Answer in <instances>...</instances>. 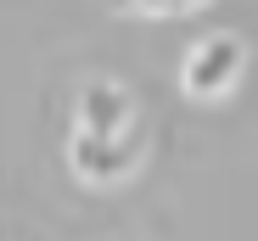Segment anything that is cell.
<instances>
[{"instance_id": "277c9868", "label": "cell", "mask_w": 258, "mask_h": 241, "mask_svg": "<svg viewBox=\"0 0 258 241\" xmlns=\"http://www.w3.org/2000/svg\"><path fill=\"white\" fill-rule=\"evenodd\" d=\"M202 6H213V0H112V12L123 17H191Z\"/></svg>"}, {"instance_id": "3957f363", "label": "cell", "mask_w": 258, "mask_h": 241, "mask_svg": "<svg viewBox=\"0 0 258 241\" xmlns=\"http://www.w3.org/2000/svg\"><path fill=\"white\" fill-rule=\"evenodd\" d=\"M73 129H84V135H123V129H135V101H129V90L112 85V78H90V85L79 90V101H73Z\"/></svg>"}, {"instance_id": "7a4b0ae2", "label": "cell", "mask_w": 258, "mask_h": 241, "mask_svg": "<svg viewBox=\"0 0 258 241\" xmlns=\"http://www.w3.org/2000/svg\"><path fill=\"white\" fill-rule=\"evenodd\" d=\"M141 157H146L141 129H123V135H84V129H73V140H68V163H73V174L84 185H123L141 169Z\"/></svg>"}, {"instance_id": "6da1fadb", "label": "cell", "mask_w": 258, "mask_h": 241, "mask_svg": "<svg viewBox=\"0 0 258 241\" xmlns=\"http://www.w3.org/2000/svg\"><path fill=\"white\" fill-rule=\"evenodd\" d=\"M241 73H247V45L236 34H208L180 56V90L191 101H219L241 85Z\"/></svg>"}]
</instances>
